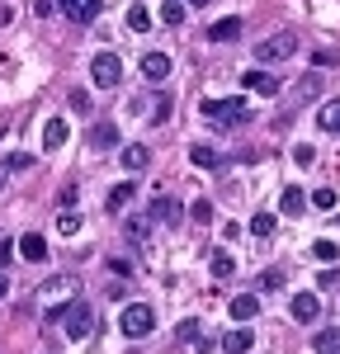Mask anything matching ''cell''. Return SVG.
Here are the masks:
<instances>
[{
    "instance_id": "cell-1",
    "label": "cell",
    "mask_w": 340,
    "mask_h": 354,
    "mask_svg": "<svg viewBox=\"0 0 340 354\" xmlns=\"http://www.w3.org/2000/svg\"><path fill=\"white\" fill-rule=\"evenodd\" d=\"M118 330H123L128 340H147V335L156 330V312H151L147 302H128V307L118 312Z\"/></svg>"
},
{
    "instance_id": "cell-25",
    "label": "cell",
    "mask_w": 340,
    "mask_h": 354,
    "mask_svg": "<svg viewBox=\"0 0 340 354\" xmlns=\"http://www.w3.org/2000/svg\"><path fill=\"white\" fill-rule=\"evenodd\" d=\"M161 24H170V28L185 24V5L180 0H161Z\"/></svg>"
},
{
    "instance_id": "cell-39",
    "label": "cell",
    "mask_w": 340,
    "mask_h": 354,
    "mask_svg": "<svg viewBox=\"0 0 340 354\" xmlns=\"http://www.w3.org/2000/svg\"><path fill=\"white\" fill-rule=\"evenodd\" d=\"M180 340H185V345L198 340V322H180Z\"/></svg>"
},
{
    "instance_id": "cell-6",
    "label": "cell",
    "mask_w": 340,
    "mask_h": 354,
    "mask_svg": "<svg viewBox=\"0 0 340 354\" xmlns=\"http://www.w3.org/2000/svg\"><path fill=\"white\" fill-rule=\"evenodd\" d=\"M118 76H123V62H118V53H100L95 62H90V81L100 85V90H113V85H118Z\"/></svg>"
},
{
    "instance_id": "cell-9",
    "label": "cell",
    "mask_w": 340,
    "mask_h": 354,
    "mask_svg": "<svg viewBox=\"0 0 340 354\" xmlns=\"http://www.w3.org/2000/svg\"><path fill=\"white\" fill-rule=\"evenodd\" d=\"M62 15H66L71 24H90V19L100 15V0H62Z\"/></svg>"
},
{
    "instance_id": "cell-20",
    "label": "cell",
    "mask_w": 340,
    "mask_h": 354,
    "mask_svg": "<svg viewBox=\"0 0 340 354\" xmlns=\"http://www.w3.org/2000/svg\"><path fill=\"white\" fill-rule=\"evenodd\" d=\"M62 142H66V118H48V123H43V147L57 151Z\"/></svg>"
},
{
    "instance_id": "cell-15",
    "label": "cell",
    "mask_w": 340,
    "mask_h": 354,
    "mask_svg": "<svg viewBox=\"0 0 340 354\" xmlns=\"http://www.w3.org/2000/svg\"><path fill=\"white\" fill-rule=\"evenodd\" d=\"M118 161H123V170H147V161H151V147L133 142V147H123V151H118Z\"/></svg>"
},
{
    "instance_id": "cell-5",
    "label": "cell",
    "mask_w": 340,
    "mask_h": 354,
    "mask_svg": "<svg viewBox=\"0 0 340 354\" xmlns=\"http://www.w3.org/2000/svg\"><path fill=\"white\" fill-rule=\"evenodd\" d=\"M43 302H53V307H66V302H76V293H81V283L71 279V274H53V279H43Z\"/></svg>"
},
{
    "instance_id": "cell-26",
    "label": "cell",
    "mask_w": 340,
    "mask_h": 354,
    "mask_svg": "<svg viewBox=\"0 0 340 354\" xmlns=\"http://www.w3.org/2000/svg\"><path fill=\"white\" fill-rule=\"evenodd\" d=\"M57 232H62V236H76V232H81V213L62 208V213H57Z\"/></svg>"
},
{
    "instance_id": "cell-7",
    "label": "cell",
    "mask_w": 340,
    "mask_h": 354,
    "mask_svg": "<svg viewBox=\"0 0 340 354\" xmlns=\"http://www.w3.org/2000/svg\"><path fill=\"white\" fill-rule=\"evenodd\" d=\"M15 250H19V260H33V265L48 260V241H43V232H24V236L15 241Z\"/></svg>"
},
{
    "instance_id": "cell-12",
    "label": "cell",
    "mask_w": 340,
    "mask_h": 354,
    "mask_svg": "<svg viewBox=\"0 0 340 354\" xmlns=\"http://www.w3.org/2000/svg\"><path fill=\"white\" fill-rule=\"evenodd\" d=\"M142 76H147V81H166L170 76V57L166 53H147L142 57Z\"/></svg>"
},
{
    "instance_id": "cell-34",
    "label": "cell",
    "mask_w": 340,
    "mask_h": 354,
    "mask_svg": "<svg viewBox=\"0 0 340 354\" xmlns=\"http://www.w3.org/2000/svg\"><path fill=\"white\" fill-rule=\"evenodd\" d=\"M170 118V95H156V104H151V123H166Z\"/></svg>"
},
{
    "instance_id": "cell-36",
    "label": "cell",
    "mask_w": 340,
    "mask_h": 354,
    "mask_svg": "<svg viewBox=\"0 0 340 354\" xmlns=\"http://www.w3.org/2000/svg\"><path fill=\"white\" fill-rule=\"evenodd\" d=\"M194 222H198V227L213 222V203H208V198H198V203H194Z\"/></svg>"
},
{
    "instance_id": "cell-11",
    "label": "cell",
    "mask_w": 340,
    "mask_h": 354,
    "mask_svg": "<svg viewBox=\"0 0 340 354\" xmlns=\"http://www.w3.org/2000/svg\"><path fill=\"white\" fill-rule=\"evenodd\" d=\"M189 161H194L198 170H218V165H223V151L208 147V142H194V147H189Z\"/></svg>"
},
{
    "instance_id": "cell-24",
    "label": "cell",
    "mask_w": 340,
    "mask_h": 354,
    "mask_svg": "<svg viewBox=\"0 0 340 354\" xmlns=\"http://www.w3.org/2000/svg\"><path fill=\"white\" fill-rule=\"evenodd\" d=\"M317 123H321L326 133H340V100H326L321 113H317Z\"/></svg>"
},
{
    "instance_id": "cell-16",
    "label": "cell",
    "mask_w": 340,
    "mask_h": 354,
    "mask_svg": "<svg viewBox=\"0 0 340 354\" xmlns=\"http://www.w3.org/2000/svg\"><path fill=\"white\" fill-rule=\"evenodd\" d=\"M251 317H260V298L255 293H236L232 298V322H251Z\"/></svg>"
},
{
    "instance_id": "cell-37",
    "label": "cell",
    "mask_w": 340,
    "mask_h": 354,
    "mask_svg": "<svg viewBox=\"0 0 340 354\" xmlns=\"http://www.w3.org/2000/svg\"><path fill=\"white\" fill-rule=\"evenodd\" d=\"M317 90H321V76H303V81H298V95H303V100L317 95Z\"/></svg>"
},
{
    "instance_id": "cell-38",
    "label": "cell",
    "mask_w": 340,
    "mask_h": 354,
    "mask_svg": "<svg viewBox=\"0 0 340 354\" xmlns=\"http://www.w3.org/2000/svg\"><path fill=\"white\" fill-rule=\"evenodd\" d=\"M71 109H76V113H90V95H85V90H71Z\"/></svg>"
},
{
    "instance_id": "cell-21",
    "label": "cell",
    "mask_w": 340,
    "mask_h": 354,
    "mask_svg": "<svg viewBox=\"0 0 340 354\" xmlns=\"http://www.w3.org/2000/svg\"><path fill=\"white\" fill-rule=\"evenodd\" d=\"M133 194H138V189H133V180H118V185L109 189V208H113V213H118V208H128V203H133Z\"/></svg>"
},
{
    "instance_id": "cell-32",
    "label": "cell",
    "mask_w": 340,
    "mask_h": 354,
    "mask_svg": "<svg viewBox=\"0 0 340 354\" xmlns=\"http://www.w3.org/2000/svg\"><path fill=\"white\" fill-rule=\"evenodd\" d=\"M312 208L331 213V208H336V189H312Z\"/></svg>"
},
{
    "instance_id": "cell-18",
    "label": "cell",
    "mask_w": 340,
    "mask_h": 354,
    "mask_svg": "<svg viewBox=\"0 0 340 354\" xmlns=\"http://www.w3.org/2000/svg\"><path fill=\"white\" fill-rule=\"evenodd\" d=\"M312 350L317 354H340V326H326L312 335Z\"/></svg>"
},
{
    "instance_id": "cell-3",
    "label": "cell",
    "mask_w": 340,
    "mask_h": 354,
    "mask_svg": "<svg viewBox=\"0 0 340 354\" xmlns=\"http://www.w3.org/2000/svg\"><path fill=\"white\" fill-rule=\"evenodd\" d=\"M62 322H66V340H76V345H81V340H90V330H95V307H90V302H66V307H62Z\"/></svg>"
},
{
    "instance_id": "cell-44",
    "label": "cell",
    "mask_w": 340,
    "mask_h": 354,
    "mask_svg": "<svg viewBox=\"0 0 340 354\" xmlns=\"http://www.w3.org/2000/svg\"><path fill=\"white\" fill-rule=\"evenodd\" d=\"M0 189H5V175H0Z\"/></svg>"
},
{
    "instance_id": "cell-29",
    "label": "cell",
    "mask_w": 340,
    "mask_h": 354,
    "mask_svg": "<svg viewBox=\"0 0 340 354\" xmlns=\"http://www.w3.org/2000/svg\"><path fill=\"white\" fill-rule=\"evenodd\" d=\"M312 260H321V265H336V260H340L336 241H317V245H312Z\"/></svg>"
},
{
    "instance_id": "cell-33",
    "label": "cell",
    "mask_w": 340,
    "mask_h": 354,
    "mask_svg": "<svg viewBox=\"0 0 340 354\" xmlns=\"http://www.w3.org/2000/svg\"><path fill=\"white\" fill-rule=\"evenodd\" d=\"M128 236H133V241H147V236H151V222L147 218H128Z\"/></svg>"
},
{
    "instance_id": "cell-8",
    "label": "cell",
    "mask_w": 340,
    "mask_h": 354,
    "mask_svg": "<svg viewBox=\"0 0 340 354\" xmlns=\"http://www.w3.org/2000/svg\"><path fill=\"white\" fill-rule=\"evenodd\" d=\"M151 218L166 222V227H180V222H185V208H180L175 198H166V194H156V198H151Z\"/></svg>"
},
{
    "instance_id": "cell-23",
    "label": "cell",
    "mask_w": 340,
    "mask_h": 354,
    "mask_svg": "<svg viewBox=\"0 0 340 354\" xmlns=\"http://www.w3.org/2000/svg\"><path fill=\"white\" fill-rule=\"evenodd\" d=\"M208 270H213V279H232V274H236V260H232L227 250H213V260H208Z\"/></svg>"
},
{
    "instance_id": "cell-10",
    "label": "cell",
    "mask_w": 340,
    "mask_h": 354,
    "mask_svg": "<svg viewBox=\"0 0 340 354\" xmlns=\"http://www.w3.org/2000/svg\"><path fill=\"white\" fill-rule=\"evenodd\" d=\"M317 317H321V298H317V293H298V298H293V322L312 326Z\"/></svg>"
},
{
    "instance_id": "cell-27",
    "label": "cell",
    "mask_w": 340,
    "mask_h": 354,
    "mask_svg": "<svg viewBox=\"0 0 340 354\" xmlns=\"http://www.w3.org/2000/svg\"><path fill=\"white\" fill-rule=\"evenodd\" d=\"M283 283H288V274H283V270H265V274H260V293H279Z\"/></svg>"
},
{
    "instance_id": "cell-22",
    "label": "cell",
    "mask_w": 340,
    "mask_h": 354,
    "mask_svg": "<svg viewBox=\"0 0 340 354\" xmlns=\"http://www.w3.org/2000/svg\"><path fill=\"white\" fill-rule=\"evenodd\" d=\"M113 142H118V128H113V123H100V128L90 133V147H95V151H109Z\"/></svg>"
},
{
    "instance_id": "cell-19",
    "label": "cell",
    "mask_w": 340,
    "mask_h": 354,
    "mask_svg": "<svg viewBox=\"0 0 340 354\" xmlns=\"http://www.w3.org/2000/svg\"><path fill=\"white\" fill-rule=\"evenodd\" d=\"M303 208H308V194L298 189V185H288V189H283V198H279V213H288V218H298Z\"/></svg>"
},
{
    "instance_id": "cell-41",
    "label": "cell",
    "mask_w": 340,
    "mask_h": 354,
    "mask_svg": "<svg viewBox=\"0 0 340 354\" xmlns=\"http://www.w3.org/2000/svg\"><path fill=\"white\" fill-rule=\"evenodd\" d=\"M33 10H38V19H48L53 15V0H33Z\"/></svg>"
},
{
    "instance_id": "cell-2",
    "label": "cell",
    "mask_w": 340,
    "mask_h": 354,
    "mask_svg": "<svg viewBox=\"0 0 340 354\" xmlns=\"http://www.w3.org/2000/svg\"><path fill=\"white\" fill-rule=\"evenodd\" d=\"M298 53V33L293 28H283V33H270V38H260L255 43V62H288V57Z\"/></svg>"
},
{
    "instance_id": "cell-31",
    "label": "cell",
    "mask_w": 340,
    "mask_h": 354,
    "mask_svg": "<svg viewBox=\"0 0 340 354\" xmlns=\"http://www.w3.org/2000/svg\"><path fill=\"white\" fill-rule=\"evenodd\" d=\"M128 28H133V33H147V28H151V15H147L142 5H133V10H128Z\"/></svg>"
},
{
    "instance_id": "cell-43",
    "label": "cell",
    "mask_w": 340,
    "mask_h": 354,
    "mask_svg": "<svg viewBox=\"0 0 340 354\" xmlns=\"http://www.w3.org/2000/svg\"><path fill=\"white\" fill-rule=\"evenodd\" d=\"M5 293H10V279H5V274H0V298H5Z\"/></svg>"
},
{
    "instance_id": "cell-4",
    "label": "cell",
    "mask_w": 340,
    "mask_h": 354,
    "mask_svg": "<svg viewBox=\"0 0 340 354\" xmlns=\"http://www.w3.org/2000/svg\"><path fill=\"white\" fill-rule=\"evenodd\" d=\"M203 118H213V123H251V109H246V100H203Z\"/></svg>"
},
{
    "instance_id": "cell-40",
    "label": "cell",
    "mask_w": 340,
    "mask_h": 354,
    "mask_svg": "<svg viewBox=\"0 0 340 354\" xmlns=\"http://www.w3.org/2000/svg\"><path fill=\"white\" fill-rule=\"evenodd\" d=\"M10 260H15V241H10V236H5V241H0V270H5V265H10Z\"/></svg>"
},
{
    "instance_id": "cell-14",
    "label": "cell",
    "mask_w": 340,
    "mask_h": 354,
    "mask_svg": "<svg viewBox=\"0 0 340 354\" xmlns=\"http://www.w3.org/2000/svg\"><path fill=\"white\" fill-rule=\"evenodd\" d=\"M246 90H255V95H279V76L274 71H246Z\"/></svg>"
},
{
    "instance_id": "cell-30",
    "label": "cell",
    "mask_w": 340,
    "mask_h": 354,
    "mask_svg": "<svg viewBox=\"0 0 340 354\" xmlns=\"http://www.w3.org/2000/svg\"><path fill=\"white\" fill-rule=\"evenodd\" d=\"M274 227H279V218H274V213H255V222H251L255 236H274Z\"/></svg>"
},
{
    "instance_id": "cell-42",
    "label": "cell",
    "mask_w": 340,
    "mask_h": 354,
    "mask_svg": "<svg viewBox=\"0 0 340 354\" xmlns=\"http://www.w3.org/2000/svg\"><path fill=\"white\" fill-rule=\"evenodd\" d=\"M180 5H185V10H189V5H194V10H203V5H208V0H180Z\"/></svg>"
},
{
    "instance_id": "cell-35",
    "label": "cell",
    "mask_w": 340,
    "mask_h": 354,
    "mask_svg": "<svg viewBox=\"0 0 340 354\" xmlns=\"http://www.w3.org/2000/svg\"><path fill=\"white\" fill-rule=\"evenodd\" d=\"M293 161H298V165H312V161H317V147H312V142L293 147Z\"/></svg>"
},
{
    "instance_id": "cell-28",
    "label": "cell",
    "mask_w": 340,
    "mask_h": 354,
    "mask_svg": "<svg viewBox=\"0 0 340 354\" xmlns=\"http://www.w3.org/2000/svg\"><path fill=\"white\" fill-rule=\"evenodd\" d=\"M28 165H33V156H28V151H10V156H5V170H0V175H19V170H28Z\"/></svg>"
},
{
    "instance_id": "cell-17",
    "label": "cell",
    "mask_w": 340,
    "mask_h": 354,
    "mask_svg": "<svg viewBox=\"0 0 340 354\" xmlns=\"http://www.w3.org/2000/svg\"><path fill=\"white\" fill-rule=\"evenodd\" d=\"M251 345H255V330L236 326V330H227V335H223V350L227 354H251Z\"/></svg>"
},
{
    "instance_id": "cell-13",
    "label": "cell",
    "mask_w": 340,
    "mask_h": 354,
    "mask_svg": "<svg viewBox=\"0 0 340 354\" xmlns=\"http://www.w3.org/2000/svg\"><path fill=\"white\" fill-rule=\"evenodd\" d=\"M208 38H213V43H236V38H241V19H236V15L218 19V24L208 28Z\"/></svg>"
}]
</instances>
